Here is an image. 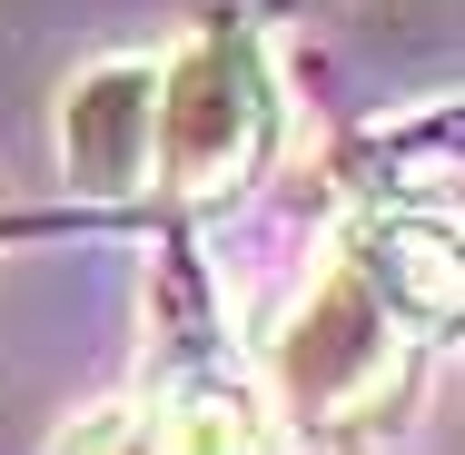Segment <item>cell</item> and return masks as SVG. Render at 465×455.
<instances>
[{"label": "cell", "mask_w": 465, "mask_h": 455, "mask_svg": "<svg viewBox=\"0 0 465 455\" xmlns=\"http://www.w3.org/2000/svg\"><path fill=\"white\" fill-rule=\"evenodd\" d=\"M416 327L396 317V297L376 287V268L337 238V258L327 277L297 297V317L278 327V347H268V406H278L287 426H357L376 416L396 386H406V366H416Z\"/></svg>", "instance_id": "6da1fadb"}, {"label": "cell", "mask_w": 465, "mask_h": 455, "mask_svg": "<svg viewBox=\"0 0 465 455\" xmlns=\"http://www.w3.org/2000/svg\"><path fill=\"white\" fill-rule=\"evenodd\" d=\"M268 149H278V80H268L258 40L238 20H218V30H198L159 70V159H149V188H169L179 208H228L268 169Z\"/></svg>", "instance_id": "7a4b0ae2"}, {"label": "cell", "mask_w": 465, "mask_h": 455, "mask_svg": "<svg viewBox=\"0 0 465 455\" xmlns=\"http://www.w3.org/2000/svg\"><path fill=\"white\" fill-rule=\"evenodd\" d=\"M159 159V60H90L60 90V179L80 198H139Z\"/></svg>", "instance_id": "3957f363"}, {"label": "cell", "mask_w": 465, "mask_h": 455, "mask_svg": "<svg viewBox=\"0 0 465 455\" xmlns=\"http://www.w3.org/2000/svg\"><path fill=\"white\" fill-rule=\"evenodd\" d=\"M347 248L376 268V287L396 297V317L416 337L465 327V238L456 228H436V218H367V228H347Z\"/></svg>", "instance_id": "277c9868"}, {"label": "cell", "mask_w": 465, "mask_h": 455, "mask_svg": "<svg viewBox=\"0 0 465 455\" xmlns=\"http://www.w3.org/2000/svg\"><path fill=\"white\" fill-rule=\"evenodd\" d=\"M149 436H159V455H278V406H258L238 376L179 366L149 396Z\"/></svg>", "instance_id": "5b68a950"}, {"label": "cell", "mask_w": 465, "mask_h": 455, "mask_svg": "<svg viewBox=\"0 0 465 455\" xmlns=\"http://www.w3.org/2000/svg\"><path fill=\"white\" fill-rule=\"evenodd\" d=\"M60 455H159V436H149L139 406H99V416H80L60 436Z\"/></svg>", "instance_id": "8992f818"}]
</instances>
